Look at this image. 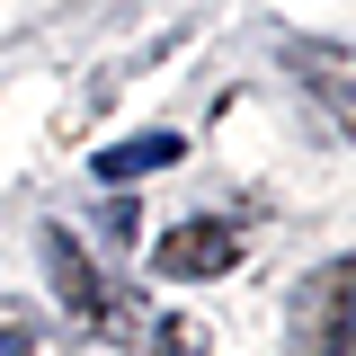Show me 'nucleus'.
I'll list each match as a JSON object with an SVG mask.
<instances>
[{
	"label": "nucleus",
	"instance_id": "0eeeda50",
	"mask_svg": "<svg viewBox=\"0 0 356 356\" xmlns=\"http://www.w3.org/2000/svg\"><path fill=\"white\" fill-rule=\"evenodd\" d=\"M0 356H54V348H44L27 321H9V312H0Z\"/></svg>",
	"mask_w": 356,
	"mask_h": 356
},
{
	"label": "nucleus",
	"instance_id": "7ed1b4c3",
	"mask_svg": "<svg viewBox=\"0 0 356 356\" xmlns=\"http://www.w3.org/2000/svg\"><path fill=\"white\" fill-rule=\"evenodd\" d=\"M241 267V232L214 214L196 222H170L161 241H152V276H170V285H214V276H232Z\"/></svg>",
	"mask_w": 356,
	"mask_h": 356
},
{
	"label": "nucleus",
	"instance_id": "f03ea898",
	"mask_svg": "<svg viewBox=\"0 0 356 356\" xmlns=\"http://www.w3.org/2000/svg\"><path fill=\"white\" fill-rule=\"evenodd\" d=\"M294 339H303L312 356H356V267L348 259H330L303 294H294Z\"/></svg>",
	"mask_w": 356,
	"mask_h": 356
},
{
	"label": "nucleus",
	"instance_id": "20e7f679",
	"mask_svg": "<svg viewBox=\"0 0 356 356\" xmlns=\"http://www.w3.org/2000/svg\"><path fill=\"white\" fill-rule=\"evenodd\" d=\"M178 152H187L178 134H134V143H116V152H98V178L125 187V178H143V170H170Z\"/></svg>",
	"mask_w": 356,
	"mask_h": 356
},
{
	"label": "nucleus",
	"instance_id": "423d86ee",
	"mask_svg": "<svg viewBox=\"0 0 356 356\" xmlns=\"http://www.w3.org/2000/svg\"><path fill=\"white\" fill-rule=\"evenodd\" d=\"M143 205H125V196H107V205H98V232H107V241H134V232H143Z\"/></svg>",
	"mask_w": 356,
	"mask_h": 356
},
{
	"label": "nucleus",
	"instance_id": "f257e3e1",
	"mask_svg": "<svg viewBox=\"0 0 356 356\" xmlns=\"http://www.w3.org/2000/svg\"><path fill=\"white\" fill-rule=\"evenodd\" d=\"M44 276H54V303L72 312L81 330H98V339H143V294H116L98 267H89V250L63 232V222H44Z\"/></svg>",
	"mask_w": 356,
	"mask_h": 356
},
{
	"label": "nucleus",
	"instance_id": "39448f33",
	"mask_svg": "<svg viewBox=\"0 0 356 356\" xmlns=\"http://www.w3.org/2000/svg\"><path fill=\"white\" fill-rule=\"evenodd\" d=\"M196 339H205L196 321H152V348L143 356H196Z\"/></svg>",
	"mask_w": 356,
	"mask_h": 356
}]
</instances>
